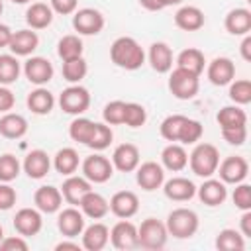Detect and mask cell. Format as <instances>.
<instances>
[{
	"label": "cell",
	"mask_w": 251,
	"mask_h": 251,
	"mask_svg": "<svg viewBox=\"0 0 251 251\" xmlns=\"http://www.w3.org/2000/svg\"><path fill=\"white\" fill-rule=\"evenodd\" d=\"M110 59L116 67L126 71H135L145 63V53L133 37H118L110 47Z\"/></svg>",
	"instance_id": "obj_1"
},
{
	"label": "cell",
	"mask_w": 251,
	"mask_h": 251,
	"mask_svg": "<svg viewBox=\"0 0 251 251\" xmlns=\"http://www.w3.org/2000/svg\"><path fill=\"white\" fill-rule=\"evenodd\" d=\"M188 163H190V169L196 176H202V178H208L212 176L214 173H218V165H220V151L216 145L212 143H198L190 157H188Z\"/></svg>",
	"instance_id": "obj_2"
},
{
	"label": "cell",
	"mask_w": 251,
	"mask_h": 251,
	"mask_svg": "<svg viewBox=\"0 0 251 251\" xmlns=\"http://www.w3.org/2000/svg\"><path fill=\"white\" fill-rule=\"evenodd\" d=\"M167 231L176 239H188L198 231V216L188 208H175L167 216Z\"/></svg>",
	"instance_id": "obj_3"
},
{
	"label": "cell",
	"mask_w": 251,
	"mask_h": 251,
	"mask_svg": "<svg viewBox=\"0 0 251 251\" xmlns=\"http://www.w3.org/2000/svg\"><path fill=\"white\" fill-rule=\"evenodd\" d=\"M167 237H169L167 226L157 218H147L137 227V245H141L143 249H155V251L163 249Z\"/></svg>",
	"instance_id": "obj_4"
},
{
	"label": "cell",
	"mask_w": 251,
	"mask_h": 251,
	"mask_svg": "<svg viewBox=\"0 0 251 251\" xmlns=\"http://www.w3.org/2000/svg\"><path fill=\"white\" fill-rule=\"evenodd\" d=\"M198 88H200V80H198V75H194V73H188V71L176 67L169 76V90L178 100L194 98L198 94Z\"/></svg>",
	"instance_id": "obj_5"
},
{
	"label": "cell",
	"mask_w": 251,
	"mask_h": 251,
	"mask_svg": "<svg viewBox=\"0 0 251 251\" xmlns=\"http://www.w3.org/2000/svg\"><path fill=\"white\" fill-rule=\"evenodd\" d=\"M59 106L65 114H71V116H80L88 110L90 106V94L84 86L80 84H73V86H67L61 94H59Z\"/></svg>",
	"instance_id": "obj_6"
},
{
	"label": "cell",
	"mask_w": 251,
	"mask_h": 251,
	"mask_svg": "<svg viewBox=\"0 0 251 251\" xmlns=\"http://www.w3.org/2000/svg\"><path fill=\"white\" fill-rule=\"evenodd\" d=\"M112 175H114V165L104 155L94 153L82 161V176L88 178L90 182L102 184V182L110 180Z\"/></svg>",
	"instance_id": "obj_7"
},
{
	"label": "cell",
	"mask_w": 251,
	"mask_h": 251,
	"mask_svg": "<svg viewBox=\"0 0 251 251\" xmlns=\"http://www.w3.org/2000/svg\"><path fill=\"white\" fill-rule=\"evenodd\" d=\"M73 27L80 35H96L104 27V16L94 8H82L73 16Z\"/></svg>",
	"instance_id": "obj_8"
},
{
	"label": "cell",
	"mask_w": 251,
	"mask_h": 251,
	"mask_svg": "<svg viewBox=\"0 0 251 251\" xmlns=\"http://www.w3.org/2000/svg\"><path fill=\"white\" fill-rule=\"evenodd\" d=\"M218 171H220L222 182L237 184V182L245 180V176L249 173V163H247V159H243L239 155H231V157H226L218 165Z\"/></svg>",
	"instance_id": "obj_9"
},
{
	"label": "cell",
	"mask_w": 251,
	"mask_h": 251,
	"mask_svg": "<svg viewBox=\"0 0 251 251\" xmlns=\"http://www.w3.org/2000/svg\"><path fill=\"white\" fill-rule=\"evenodd\" d=\"M135 171H137V173H135L137 184H139L143 190H147V192L161 188L163 182H165V171H163V167H161L159 163H155V161H145V163L137 165Z\"/></svg>",
	"instance_id": "obj_10"
},
{
	"label": "cell",
	"mask_w": 251,
	"mask_h": 251,
	"mask_svg": "<svg viewBox=\"0 0 251 251\" xmlns=\"http://www.w3.org/2000/svg\"><path fill=\"white\" fill-rule=\"evenodd\" d=\"M108 206H110V212H112L116 218H120V220H129V218L135 216L137 210H139V198H137V194L131 192V190H120V192H116V194L110 198Z\"/></svg>",
	"instance_id": "obj_11"
},
{
	"label": "cell",
	"mask_w": 251,
	"mask_h": 251,
	"mask_svg": "<svg viewBox=\"0 0 251 251\" xmlns=\"http://www.w3.org/2000/svg\"><path fill=\"white\" fill-rule=\"evenodd\" d=\"M24 75L31 84L43 86L53 78V65L45 57H29L24 63Z\"/></svg>",
	"instance_id": "obj_12"
},
{
	"label": "cell",
	"mask_w": 251,
	"mask_h": 251,
	"mask_svg": "<svg viewBox=\"0 0 251 251\" xmlns=\"http://www.w3.org/2000/svg\"><path fill=\"white\" fill-rule=\"evenodd\" d=\"M41 226H43V220H41L39 210H35V208H22L14 216V227L24 237L37 235L41 231Z\"/></svg>",
	"instance_id": "obj_13"
},
{
	"label": "cell",
	"mask_w": 251,
	"mask_h": 251,
	"mask_svg": "<svg viewBox=\"0 0 251 251\" xmlns=\"http://www.w3.org/2000/svg\"><path fill=\"white\" fill-rule=\"evenodd\" d=\"M206 75L214 86H226L235 78V65L227 57H216L214 61H210Z\"/></svg>",
	"instance_id": "obj_14"
},
{
	"label": "cell",
	"mask_w": 251,
	"mask_h": 251,
	"mask_svg": "<svg viewBox=\"0 0 251 251\" xmlns=\"http://www.w3.org/2000/svg\"><path fill=\"white\" fill-rule=\"evenodd\" d=\"M110 241L116 249H122V251L137 247V227H135V224H131L129 220L118 222L110 231Z\"/></svg>",
	"instance_id": "obj_15"
},
{
	"label": "cell",
	"mask_w": 251,
	"mask_h": 251,
	"mask_svg": "<svg viewBox=\"0 0 251 251\" xmlns=\"http://www.w3.org/2000/svg\"><path fill=\"white\" fill-rule=\"evenodd\" d=\"M112 165L114 169L122 173H131L139 165V149L133 143H122L112 153Z\"/></svg>",
	"instance_id": "obj_16"
},
{
	"label": "cell",
	"mask_w": 251,
	"mask_h": 251,
	"mask_svg": "<svg viewBox=\"0 0 251 251\" xmlns=\"http://www.w3.org/2000/svg\"><path fill=\"white\" fill-rule=\"evenodd\" d=\"M196 192H198V198L202 200V204H206V206H210V208L224 204V200L227 198L226 182L216 180V178H210V176L202 182V186L196 188Z\"/></svg>",
	"instance_id": "obj_17"
},
{
	"label": "cell",
	"mask_w": 251,
	"mask_h": 251,
	"mask_svg": "<svg viewBox=\"0 0 251 251\" xmlns=\"http://www.w3.org/2000/svg\"><path fill=\"white\" fill-rule=\"evenodd\" d=\"M57 227L65 237H76L84 229V214L78 212L75 206L65 208L57 218Z\"/></svg>",
	"instance_id": "obj_18"
},
{
	"label": "cell",
	"mask_w": 251,
	"mask_h": 251,
	"mask_svg": "<svg viewBox=\"0 0 251 251\" xmlns=\"http://www.w3.org/2000/svg\"><path fill=\"white\" fill-rule=\"evenodd\" d=\"M163 192L169 200L175 202H186L190 198H194L196 194V186L192 180L184 178V176H173L171 180L163 182Z\"/></svg>",
	"instance_id": "obj_19"
},
{
	"label": "cell",
	"mask_w": 251,
	"mask_h": 251,
	"mask_svg": "<svg viewBox=\"0 0 251 251\" xmlns=\"http://www.w3.org/2000/svg\"><path fill=\"white\" fill-rule=\"evenodd\" d=\"M39 45V37L35 31L31 29H18L12 33V39H10V51L12 55L16 57H27L31 55Z\"/></svg>",
	"instance_id": "obj_20"
},
{
	"label": "cell",
	"mask_w": 251,
	"mask_h": 251,
	"mask_svg": "<svg viewBox=\"0 0 251 251\" xmlns=\"http://www.w3.org/2000/svg\"><path fill=\"white\" fill-rule=\"evenodd\" d=\"M22 167H24V171H25V175H27L29 178L39 180V178H43V176L49 173V169H51V159H49V155H47L43 149H33V151H29V153L25 155Z\"/></svg>",
	"instance_id": "obj_21"
},
{
	"label": "cell",
	"mask_w": 251,
	"mask_h": 251,
	"mask_svg": "<svg viewBox=\"0 0 251 251\" xmlns=\"http://www.w3.org/2000/svg\"><path fill=\"white\" fill-rule=\"evenodd\" d=\"M33 202H35V208L43 214H53L61 208L63 204V194L57 186H39L33 194Z\"/></svg>",
	"instance_id": "obj_22"
},
{
	"label": "cell",
	"mask_w": 251,
	"mask_h": 251,
	"mask_svg": "<svg viewBox=\"0 0 251 251\" xmlns=\"http://www.w3.org/2000/svg\"><path fill=\"white\" fill-rule=\"evenodd\" d=\"M80 235H82V247L86 251H102L110 241V229L100 222H94L92 226L84 227Z\"/></svg>",
	"instance_id": "obj_23"
},
{
	"label": "cell",
	"mask_w": 251,
	"mask_h": 251,
	"mask_svg": "<svg viewBox=\"0 0 251 251\" xmlns=\"http://www.w3.org/2000/svg\"><path fill=\"white\" fill-rule=\"evenodd\" d=\"M206 18L198 6H182L175 14V25L182 31H198L204 25Z\"/></svg>",
	"instance_id": "obj_24"
},
{
	"label": "cell",
	"mask_w": 251,
	"mask_h": 251,
	"mask_svg": "<svg viewBox=\"0 0 251 251\" xmlns=\"http://www.w3.org/2000/svg\"><path fill=\"white\" fill-rule=\"evenodd\" d=\"M88 190H92L90 180L84 178V176H75V175H69L67 180H65L63 186H61V194H63V198L67 200V204H71V206H78L80 198H82Z\"/></svg>",
	"instance_id": "obj_25"
},
{
	"label": "cell",
	"mask_w": 251,
	"mask_h": 251,
	"mask_svg": "<svg viewBox=\"0 0 251 251\" xmlns=\"http://www.w3.org/2000/svg\"><path fill=\"white\" fill-rule=\"evenodd\" d=\"M78 206H80L82 214H84L86 218H92V220H100V218H104V216L110 212L108 200H106L102 194L94 192V190H88V192L80 198Z\"/></svg>",
	"instance_id": "obj_26"
},
{
	"label": "cell",
	"mask_w": 251,
	"mask_h": 251,
	"mask_svg": "<svg viewBox=\"0 0 251 251\" xmlns=\"http://www.w3.org/2000/svg\"><path fill=\"white\" fill-rule=\"evenodd\" d=\"M27 133V120L22 114L6 112L0 118V135L6 139H20Z\"/></svg>",
	"instance_id": "obj_27"
},
{
	"label": "cell",
	"mask_w": 251,
	"mask_h": 251,
	"mask_svg": "<svg viewBox=\"0 0 251 251\" xmlns=\"http://www.w3.org/2000/svg\"><path fill=\"white\" fill-rule=\"evenodd\" d=\"M224 25L231 35H247L251 31V12L247 8H233L227 12Z\"/></svg>",
	"instance_id": "obj_28"
},
{
	"label": "cell",
	"mask_w": 251,
	"mask_h": 251,
	"mask_svg": "<svg viewBox=\"0 0 251 251\" xmlns=\"http://www.w3.org/2000/svg\"><path fill=\"white\" fill-rule=\"evenodd\" d=\"M149 63L157 73H169L173 69V49L165 41H155L149 47Z\"/></svg>",
	"instance_id": "obj_29"
},
{
	"label": "cell",
	"mask_w": 251,
	"mask_h": 251,
	"mask_svg": "<svg viewBox=\"0 0 251 251\" xmlns=\"http://www.w3.org/2000/svg\"><path fill=\"white\" fill-rule=\"evenodd\" d=\"M161 163H163L165 169H169L173 173H178L188 165V153L184 151L182 145L171 143L161 151Z\"/></svg>",
	"instance_id": "obj_30"
},
{
	"label": "cell",
	"mask_w": 251,
	"mask_h": 251,
	"mask_svg": "<svg viewBox=\"0 0 251 251\" xmlns=\"http://www.w3.org/2000/svg\"><path fill=\"white\" fill-rule=\"evenodd\" d=\"M25 104H27V108H29L33 114L45 116V114H49V112L53 110V106H55V96H53L47 88L37 86L35 90H31V92L27 94Z\"/></svg>",
	"instance_id": "obj_31"
},
{
	"label": "cell",
	"mask_w": 251,
	"mask_h": 251,
	"mask_svg": "<svg viewBox=\"0 0 251 251\" xmlns=\"http://www.w3.org/2000/svg\"><path fill=\"white\" fill-rule=\"evenodd\" d=\"M25 22H27V25L31 29H45L53 22V10H51V6L43 4V2H33L25 10Z\"/></svg>",
	"instance_id": "obj_32"
},
{
	"label": "cell",
	"mask_w": 251,
	"mask_h": 251,
	"mask_svg": "<svg viewBox=\"0 0 251 251\" xmlns=\"http://www.w3.org/2000/svg\"><path fill=\"white\" fill-rule=\"evenodd\" d=\"M204 65H206V59H204V53L196 47H188L184 51L178 53L176 57V67L178 69H184L188 73H194L200 76V73L204 71Z\"/></svg>",
	"instance_id": "obj_33"
},
{
	"label": "cell",
	"mask_w": 251,
	"mask_h": 251,
	"mask_svg": "<svg viewBox=\"0 0 251 251\" xmlns=\"http://www.w3.org/2000/svg\"><path fill=\"white\" fill-rule=\"evenodd\" d=\"M53 167H55L57 173H61L65 176L76 173V169H78V153L73 147L59 149L55 153V157H53Z\"/></svg>",
	"instance_id": "obj_34"
},
{
	"label": "cell",
	"mask_w": 251,
	"mask_h": 251,
	"mask_svg": "<svg viewBox=\"0 0 251 251\" xmlns=\"http://www.w3.org/2000/svg\"><path fill=\"white\" fill-rule=\"evenodd\" d=\"M220 129H229V127H239L247 126V114L239 106H224L218 116H216Z\"/></svg>",
	"instance_id": "obj_35"
},
{
	"label": "cell",
	"mask_w": 251,
	"mask_h": 251,
	"mask_svg": "<svg viewBox=\"0 0 251 251\" xmlns=\"http://www.w3.org/2000/svg\"><path fill=\"white\" fill-rule=\"evenodd\" d=\"M57 55L63 59V61H71V59H76V57H82V41L78 35H63L57 43Z\"/></svg>",
	"instance_id": "obj_36"
},
{
	"label": "cell",
	"mask_w": 251,
	"mask_h": 251,
	"mask_svg": "<svg viewBox=\"0 0 251 251\" xmlns=\"http://www.w3.org/2000/svg\"><path fill=\"white\" fill-rule=\"evenodd\" d=\"M216 247L220 251H241L245 247V239L237 229L226 227L216 237Z\"/></svg>",
	"instance_id": "obj_37"
},
{
	"label": "cell",
	"mask_w": 251,
	"mask_h": 251,
	"mask_svg": "<svg viewBox=\"0 0 251 251\" xmlns=\"http://www.w3.org/2000/svg\"><path fill=\"white\" fill-rule=\"evenodd\" d=\"M92 131H94V122L88 120V118H75L69 126L71 139L76 141V143H82V145H86L90 141Z\"/></svg>",
	"instance_id": "obj_38"
},
{
	"label": "cell",
	"mask_w": 251,
	"mask_h": 251,
	"mask_svg": "<svg viewBox=\"0 0 251 251\" xmlns=\"http://www.w3.org/2000/svg\"><path fill=\"white\" fill-rule=\"evenodd\" d=\"M20 61L16 55H0V84H12L20 76Z\"/></svg>",
	"instance_id": "obj_39"
},
{
	"label": "cell",
	"mask_w": 251,
	"mask_h": 251,
	"mask_svg": "<svg viewBox=\"0 0 251 251\" xmlns=\"http://www.w3.org/2000/svg\"><path fill=\"white\" fill-rule=\"evenodd\" d=\"M86 71H88V65L82 57H76V59H71V61H63V78L71 84H76L80 82L84 76H86Z\"/></svg>",
	"instance_id": "obj_40"
},
{
	"label": "cell",
	"mask_w": 251,
	"mask_h": 251,
	"mask_svg": "<svg viewBox=\"0 0 251 251\" xmlns=\"http://www.w3.org/2000/svg\"><path fill=\"white\" fill-rule=\"evenodd\" d=\"M184 120H186V116H182V114L167 116V118L161 122V127H159V129H161V135H163L167 141H171V143L178 141V135H180V129H182Z\"/></svg>",
	"instance_id": "obj_41"
},
{
	"label": "cell",
	"mask_w": 251,
	"mask_h": 251,
	"mask_svg": "<svg viewBox=\"0 0 251 251\" xmlns=\"http://www.w3.org/2000/svg\"><path fill=\"white\" fill-rule=\"evenodd\" d=\"M112 139H114V133H112L110 126L108 124H96L94 122V131H92V137H90V141L86 145L90 149H94V151H104L106 147H110Z\"/></svg>",
	"instance_id": "obj_42"
},
{
	"label": "cell",
	"mask_w": 251,
	"mask_h": 251,
	"mask_svg": "<svg viewBox=\"0 0 251 251\" xmlns=\"http://www.w3.org/2000/svg\"><path fill=\"white\" fill-rule=\"evenodd\" d=\"M229 98H231L237 106L249 104V102H251V80H247V78L231 80V82H229Z\"/></svg>",
	"instance_id": "obj_43"
},
{
	"label": "cell",
	"mask_w": 251,
	"mask_h": 251,
	"mask_svg": "<svg viewBox=\"0 0 251 251\" xmlns=\"http://www.w3.org/2000/svg\"><path fill=\"white\" fill-rule=\"evenodd\" d=\"M147 122V110L137 102H126L124 124L129 127H141Z\"/></svg>",
	"instance_id": "obj_44"
},
{
	"label": "cell",
	"mask_w": 251,
	"mask_h": 251,
	"mask_svg": "<svg viewBox=\"0 0 251 251\" xmlns=\"http://www.w3.org/2000/svg\"><path fill=\"white\" fill-rule=\"evenodd\" d=\"M20 161L18 157H14L12 153H4L0 155V182H10L20 175Z\"/></svg>",
	"instance_id": "obj_45"
},
{
	"label": "cell",
	"mask_w": 251,
	"mask_h": 251,
	"mask_svg": "<svg viewBox=\"0 0 251 251\" xmlns=\"http://www.w3.org/2000/svg\"><path fill=\"white\" fill-rule=\"evenodd\" d=\"M204 133V127L198 120H190L186 118L184 124H182V129H180V135H178V141L184 143V145H192L196 143Z\"/></svg>",
	"instance_id": "obj_46"
},
{
	"label": "cell",
	"mask_w": 251,
	"mask_h": 251,
	"mask_svg": "<svg viewBox=\"0 0 251 251\" xmlns=\"http://www.w3.org/2000/svg\"><path fill=\"white\" fill-rule=\"evenodd\" d=\"M124 110H126V102H122V100L108 102L104 106V112H102L104 124H108V126H120V124H124Z\"/></svg>",
	"instance_id": "obj_47"
},
{
	"label": "cell",
	"mask_w": 251,
	"mask_h": 251,
	"mask_svg": "<svg viewBox=\"0 0 251 251\" xmlns=\"http://www.w3.org/2000/svg\"><path fill=\"white\" fill-rule=\"evenodd\" d=\"M231 198H233L235 208H239V210H243V212H245V210H251V186H249V184L237 182V186H235Z\"/></svg>",
	"instance_id": "obj_48"
},
{
	"label": "cell",
	"mask_w": 251,
	"mask_h": 251,
	"mask_svg": "<svg viewBox=\"0 0 251 251\" xmlns=\"http://www.w3.org/2000/svg\"><path fill=\"white\" fill-rule=\"evenodd\" d=\"M222 137H224L229 145H243V143H245V139H247V126L222 129Z\"/></svg>",
	"instance_id": "obj_49"
},
{
	"label": "cell",
	"mask_w": 251,
	"mask_h": 251,
	"mask_svg": "<svg viewBox=\"0 0 251 251\" xmlns=\"http://www.w3.org/2000/svg\"><path fill=\"white\" fill-rule=\"evenodd\" d=\"M16 200H18V194H16V190L10 186V184H0V210L4 212V210H10L14 204H16Z\"/></svg>",
	"instance_id": "obj_50"
},
{
	"label": "cell",
	"mask_w": 251,
	"mask_h": 251,
	"mask_svg": "<svg viewBox=\"0 0 251 251\" xmlns=\"http://www.w3.org/2000/svg\"><path fill=\"white\" fill-rule=\"evenodd\" d=\"M49 6H51L53 12H57L61 16H69L76 10L78 0H49Z\"/></svg>",
	"instance_id": "obj_51"
},
{
	"label": "cell",
	"mask_w": 251,
	"mask_h": 251,
	"mask_svg": "<svg viewBox=\"0 0 251 251\" xmlns=\"http://www.w3.org/2000/svg\"><path fill=\"white\" fill-rule=\"evenodd\" d=\"M0 249L2 251H25L27 249V243H25V239H22L18 235H14V237H2Z\"/></svg>",
	"instance_id": "obj_52"
},
{
	"label": "cell",
	"mask_w": 251,
	"mask_h": 251,
	"mask_svg": "<svg viewBox=\"0 0 251 251\" xmlns=\"http://www.w3.org/2000/svg\"><path fill=\"white\" fill-rule=\"evenodd\" d=\"M14 104H16V96H14V92H12L8 86L0 84V112H2V114L10 112V110L14 108Z\"/></svg>",
	"instance_id": "obj_53"
},
{
	"label": "cell",
	"mask_w": 251,
	"mask_h": 251,
	"mask_svg": "<svg viewBox=\"0 0 251 251\" xmlns=\"http://www.w3.org/2000/svg\"><path fill=\"white\" fill-rule=\"evenodd\" d=\"M241 235L251 237V210H245L241 216Z\"/></svg>",
	"instance_id": "obj_54"
},
{
	"label": "cell",
	"mask_w": 251,
	"mask_h": 251,
	"mask_svg": "<svg viewBox=\"0 0 251 251\" xmlns=\"http://www.w3.org/2000/svg\"><path fill=\"white\" fill-rule=\"evenodd\" d=\"M12 29L6 25V24H0V49L2 47H8L10 45V39H12Z\"/></svg>",
	"instance_id": "obj_55"
},
{
	"label": "cell",
	"mask_w": 251,
	"mask_h": 251,
	"mask_svg": "<svg viewBox=\"0 0 251 251\" xmlns=\"http://www.w3.org/2000/svg\"><path fill=\"white\" fill-rule=\"evenodd\" d=\"M239 51H241V57H243L245 61H251V35H249V33L243 37Z\"/></svg>",
	"instance_id": "obj_56"
},
{
	"label": "cell",
	"mask_w": 251,
	"mask_h": 251,
	"mask_svg": "<svg viewBox=\"0 0 251 251\" xmlns=\"http://www.w3.org/2000/svg\"><path fill=\"white\" fill-rule=\"evenodd\" d=\"M67 249H71V251H78L80 245L75 243V241H61V243L55 245V251H67Z\"/></svg>",
	"instance_id": "obj_57"
},
{
	"label": "cell",
	"mask_w": 251,
	"mask_h": 251,
	"mask_svg": "<svg viewBox=\"0 0 251 251\" xmlns=\"http://www.w3.org/2000/svg\"><path fill=\"white\" fill-rule=\"evenodd\" d=\"M145 10H149V12H159V10H163L159 4H157V0H137Z\"/></svg>",
	"instance_id": "obj_58"
},
{
	"label": "cell",
	"mask_w": 251,
	"mask_h": 251,
	"mask_svg": "<svg viewBox=\"0 0 251 251\" xmlns=\"http://www.w3.org/2000/svg\"><path fill=\"white\" fill-rule=\"evenodd\" d=\"M182 0H157V4L161 8H169V6H178Z\"/></svg>",
	"instance_id": "obj_59"
},
{
	"label": "cell",
	"mask_w": 251,
	"mask_h": 251,
	"mask_svg": "<svg viewBox=\"0 0 251 251\" xmlns=\"http://www.w3.org/2000/svg\"><path fill=\"white\" fill-rule=\"evenodd\" d=\"M14 4H27V2H31V0H12Z\"/></svg>",
	"instance_id": "obj_60"
},
{
	"label": "cell",
	"mask_w": 251,
	"mask_h": 251,
	"mask_svg": "<svg viewBox=\"0 0 251 251\" xmlns=\"http://www.w3.org/2000/svg\"><path fill=\"white\" fill-rule=\"evenodd\" d=\"M2 237H4V231H2V226H0V241H2Z\"/></svg>",
	"instance_id": "obj_61"
},
{
	"label": "cell",
	"mask_w": 251,
	"mask_h": 251,
	"mask_svg": "<svg viewBox=\"0 0 251 251\" xmlns=\"http://www.w3.org/2000/svg\"><path fill=\"white\" fill-rule=\"evenodd\" d=\"M2 10H4V4H2V0H0V16H2Z\"/></svg>",
	"instance_id": "obj_62"
}]
</instances>
